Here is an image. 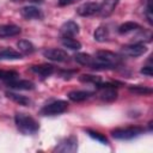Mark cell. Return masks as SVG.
Returning a JSON list of instances; mask_svg holds the SVG:
<instances>
[{"mask_svg": "<svg viewBox=\"0 0 153 153\" xmlns=\"http://www.w3.org/2000/svg\"><path fill=\"white\" fill-rule=\"evenodd\" d=\"M121 62V57L109 50H99L96 54L93 60V65L91 68L93 69H108L117 66Z\"/></svg>", "mask_w": 153, "mask_h": 153, "instance_id": "cell-1", "label": "cell"}, {"mask_svg": "<svg viewBox=\"0 0 153 153\" xmlns=\"http://www.w3.org/2000/svg\"><path fill=\"white\" fill-rule=\"evenodd\" d=\"M14 122H16V126L17 128L25 135H30V134H33L38 130L39 126H38V122L26 115V114H23V112H17L16 116H14Z\"/></svg>", "mask_w": 153, "mask_h": 153, "instance_id": "cell-2", "label": "cell"}, {"mask_svg": "<svg viewBox=\"0 0 153 153\" xmlns=\"http://www.w3.org/2000/svg\"><path fill=\"white\" fill-rule=\"evenodd\" d=\"M143 131L140 127H127V128H117L111 131V136L117 140H130L139 136Z\"/></svg>", "mask_w": 153, "mask_h": 153, "instance_id": "cell-3", "label": "cell"}, {"mask_svg": "<svg viewBox=\"0 0 153 153\" xmlns=\"http://www.w3.org/2000/svg\"><path fill=\"white\" fill-rule=\"evenodd\" d=\"M99 91V98L104 102H114L117 98V91L115 88V82L97 84Z\"/></svg>", "mask_w": 153, "mask_h": 153, "instance_id": "cell-4", "label": "cell"}, {"mask_svg": "<svg viewBox=\"0 0 153 153\" xmlns=\"http://www.w3.org/2000/svg\"><path fill=\"white\" fill-rule=\"evenodd\" d=\"M67 108H68V103L66 100H55V102L47 104L41 110V112L44 116H54V115H59V114L65 112L67 110Z\"/></svg>", "mask_w": 153, "mask_h": 153, "instance_id": "cell-5", "label": "cell"}, {"mask_svg": "<svg viewBox=\"0 0 153 153\" xmlns=\"http://www.w3.org/2000/svg\"><path fill=\"white\" fill-rule=\"evenodd\" d=\"M146 51H147V47L143 43H133V44H127L122 47V54L131 57L141 56Z\"/></svg>", "mask_w": 153, "mask_h": 153, "instance_id": "cell-6", "label": "cell"}, {"mask_svg": "<svg viewBox=\"0 0 153 153\" xmlns=\"http://www.w3.org/2000/svg\"><path fill=\"white\" fill-rule=\"evenodd\" d=\"M43 56L50 61H55V62H63L68 60V54L62 50V49H57V48H48L43 51Z\"/></svg>", "mask_w": 153, "mask_h": 153, "instance_id": "cell-7", "label": "cell"}, {"mask_svg": "<svg viewBox=\"0 0 153 153\" xmlns=\"http://www.w3.org/2000/svg\"><path fill=\"white\" fill-rule=\"evenodd\" d=\"M117 4H118V0H103L102 4H99L97 14L100 18H106V17L111 16L112 12L115 11Z\"/></svg>", "mask_w": 153, "mask_h": 153, "instance_id": "cell-8", "label": "cell"}, {"mask_svg": "<svg viewBox=\"0 0 153 153\" xmlns=\"http://www.w3.org/2000/svg\"><path fill=\"white\" fill-rule=\"evenodd\" d=\"M98 8H99L98 2H85L76 8V13L81 17H90L96 14L98 12Z\"/></svg>", "mask_w": 153, "mask_h": 153, "instance_id": "cell-9", "label": "cell"}, {"mask_svg": "<svg viewBox=\"0 0 153 153\" xmlns=\"http://www.w3.org/2000/svg\"><path fill=\"white\" fill-rule=\"evenodd\" d=\"M20 14L25 19H42L43 18V12L35 6H25L20 10Z\"/></svg>", "mask_w": 153, "mask_h": 153, "instance_id": "cell-10", "label": "cell"}, {"mask_svg": "<svg viewBox=\"0 0 153 153\" xmlns=\"http://www.w3.org/2000/svg\"><path fill=\"white\" fill-rule=\"evenodd\" d=\"M60 32L63 37H73L79 33V25L75 22L68 20L62 24V26L60 27Z\"/></svg>", "mask_w": 153, "mask_h": 153, "instance_id": "cell-11", "label": "cell"}, {"mask_svg": "<svg viewBox=\"0 0 153 153\" xmlns=\"http://www.w3.org/2000/svg\"><path fill=\"white\" fill-rule=\"evenodd\" d=\"M22 32V29L14 24H5L0 25V38H8L18 36Z\"/></svg>", "mask_w": 153, "mask_h": 153, "instance_id": "cell-12", "label": "cell"}, {"mask_svg": "<svg viewBox=\"0 0 153 153\" xmlns=\"http://www.w3.org/2000/svg\"><path fill=\"white\" fill-rule=\"evenodd\" d=\"M30 71L37 75L41 76H48L50 74L54 73L55 68L53 65H48V63H41V65H33L30 67Z\"/></svg>", "mask_w": 153, "mask_h": 153, "instance_id": "cell-13", "label": "cell"}, {"mask_svg": "<svg viewBox=\"0 0 153 153\" xmlns=\"http://www.w3.org/2000/svg\"><path fill=\"white\" fill-rule=\"evenodd\" d=\"M7 86L8 87H12V88H17V90H25V91H29V90H33L35 88V84L30 80H11V81H7Z\"/></svg>", "mask_w": 153, "mask_h": 153, "instance_id": "cell-14", "label": "cell"}, {"mask_svg": "<svg viewBox=\"0 0 153 153\" xmlns=\"http://www.w3.org/2000/svg\"><path fill=\"white\" fill-rule=\"evenodd\" d=\"M91 96H92V92L82 91V90H75V91H71L68 93V98L73 102H84V100L88 99Z\"/></svg>", "mask_w": 153, "mask_h": 153, "instance_id": "cell-15", "label": "cell"}, {"mask_svg": "<svg viewBox=\"0 0 153 153\" xmlns=\"http://www.w3.org/2000/svg\"><path fill=\"white\" fill-rule=\"evenodd\" d=\"M76 147H78L76 139L75 137H68L63 142H61L60 146L56 147V149L60 152H74L76 149Z\"/></svg>", "mask_w": 153, "mask_h": 153, "instance_id": "cell-16", "label": "cell"}, {"mask_svg": "<svg viewBox=\"0 0 153 153\" xmlns=\"http://www.w3.org/2000/svg\"><path fill=\"white\" fill-rule=\"evenodd\" d=\"M6 96L7 98H10L11 100L16 102L17 104L19 105H24V106H29L30 105V99L25 96H22V94H18V93H14V92H11V91H7L6 92Z\"/></svg>", "mask_w": 153, "mask_h": 153, "instance_id": "cell-17", "label": "cell"}, {"mask_svg": "<svg viewBox=\"0 0 153 153\" xmlns=\"http://www.w3.org/2000/svg\"><path fill=\"white\" fill-rule=\"evenodd\" d=\"M17 47H18V49L23 54H26V55H30V54L35 53V50H36L35 45L30 41H27V39H20V41H18L17 42Z\"/></svg>", "mask_w": 153, "mask_h": 153, "instance_id": "cell-18", "label": "cell"}, {"mask_svg": "<svg viewBox=\"0 0 153 153\" xmlns=\"http://www.w3.org/2000/svg\"><path fill=\"white\" fill-rule=\"evenodd\" d=\"M74 60H75L78 63L82 65V66L92 67L94 57H92L90 54H86V53H78V54L74 55Z\"/></svg>", "mask_w": 153, "mask_h": 153, "instance_id": "cell-19", "label": "cell"}, {"mask_svg": "<svg viewBox=\"0 0 153 153\" xmlns=\"http://www.w3.org/2000/svg\"><path fill=\"white\" fill-rule=\"evenodd\" d=\"M22 59V54L11 48H6L0 50V60H18Z\"/></svg>", "mask_w": 153, "mask_h": 153, "instance_id": "cell-20", "label": "cell"}, {"mask_svg": "<svg viewBox=\"0 0 153 153\" xmlns=\"http://www.w3.org/2000/svg\"><path fill=\"white\" fill-rule=\"evenodd\" d=\"M93 36H94V39L97 42H105L109 38V29L104 25H100L94 30Z\"/></svg>", "mask_w": 153, "mask_h": 153, "instance_id": "cell-21", "label": "cell"}, {"mask_svg": "<svg viewBox=\"0 0 153 153\" xmlns=\"http://www.w3.org/2000/svg\"><path fill=\"white\" fill-rule=\"evenodd\" d=\"M129 91L137 96H147L153 92V90L149 86H143V85H131L129 86Z\"/></svg>", "mask_w": 153, "mask_h": 153, "instance_id": "cell-22", "label": "cell"}, {"mask_svg": "<svg viewBox=\"0 0 153 153\" xmlns=\"http://www.w3.org/2000/svg\"><path fill=\"white\" fill-rule=\"evenodd\" d=\"M140 24L135 23V22H126L123 23L122 25L118 26V33L121 35H124V33H128V32H131V31H135L137 29H140Z\"/></svg>", "mask_w": 153, "mask_h": 153, "instance_id": "cell-23", "label": "cell"}, {"mask_svg": "<svg viewBox=\"0 0 153 153\" xmlns=\"http://www.w3.org/2000/svg\"><path fill=\"white\" fill-rule=\"evenodd\" d=\"M61 43L65 48H68L71 50H79L81 48V43L76 39H74L73 37H63L61 39Z\"/></svg>", "mask_w": 153, "mask_h": 153, "instance_id": "cell-24", "label": "cell"}, {"mask_svg": "<svg viewBox=\"0 0 153 153\" xmlns=\"http://www.w3.org/2000/svg\"><path fill=\"white\" fill-rule=\"evenodd\" d=\"M17 76H19L18 72L16 71H6V69H0V79L1 80H5V81H11V80H14L17 79Z\"/></svg>", "mask_w": 153, "mask_h": 153, "instance_id": "cell-25", "label": "cell"}, {"mask_svg": "<svg viewBox=\"0 0 153 153\" xmlns=\"http://www.w3.org/2000/svg\"><path fill=\"white\" fill-rule=\"evenodd\" d=\"M79 80L82 82H88V84H99L102 81V78L98 75H93V74H81L79 76Z\"/></svg>", "mask_w": 153, "mask_h": 153, "instance_id": "cell-26", "label": "cell"}, {"mask_svg": "<svg viewBox=\"0 0 153 153\" xmlns=\"http://www.w3.org/2000/svg\"><path fill=\"white\" fill-rule=\"evenodd\" d=\"M87 134H88L92 139H94V140H97V141H99V142H102V143H104V145H108V139H106L103 134H100V133H98V131H96V130H91V129H87Z\"/></svg>", "mask_w": 153, "mask_h": 153, "instance_id": "cell-27", "label": "cell"}, {"mask_svg": "<svg viewBox=\"0 0 153 153\" xmlns=\"http://www.w3.org/2000/svg\"><path fill=\"white\" fill-rule=\"evenodd\" d=\"M146 16H147V19H148L149 24H153V16H152V4H151V0H148V4H147Z\"/></svg>", "mask_w": 153, "mask_h": 153, "instance_id": "cell-28", "label": "cell"}, {"mask_svg": "<svg viewBox=\"0 0 153 153\" xmlns=\"http://www.w3.org/2000/svg\"><path fill=\"white\" fill-rule=\"evenodd\" d=\"M140 73L143 74V75H147V76H152L153 69H152L151 66H145V67H142V68L140 69Z\"/></svg>", "mask_w": 153, "mask_h": 153, "instance_id": "cell-29", "label": "cell"}, {"mask_svg": "<svg viewBox=\"0 0 153 153\" xmlns=\"http://www.w3.org/2000/svg\"><path fill=\"white\" fill-rule=\"evenodd\" d=\"M76 1H79V0H57V5L59 6H68V5H72Z\"/></svg>", "mask_w": 153, "mask_h": 153, "instance_id": "cell-30", "label": "cell"}, {"mask_svg": "<svg viewBox=\"0 0 153 153\" xmlns=\"http://www.w3.org/2000/svg\"><path fill=\"white\" fill-rule=\"evenodd\" d=\"M29 1H32V2H37V1H42V0H29Z\"/></svg>", "mask_w": 153, "mask_h": 153, "instance_id": "cell-31", "label": "cell"}, {"mask_svg": "<svg viewBox=\"0 0 153 153\" xmlns=\"http://www.w3.org/2000/svg\"><path fill=\"white\" fill-rule=\"evenodd\" d=\"M13 1H23V0H13Z\"/></svg>", "mask_w": 153, "mask_h": 153, "instance_id": "cell-32", "label": "cell"}]
</instances>
